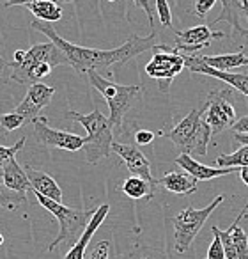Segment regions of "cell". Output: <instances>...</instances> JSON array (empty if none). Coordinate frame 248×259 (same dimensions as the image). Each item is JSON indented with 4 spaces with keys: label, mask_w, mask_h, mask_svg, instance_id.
Returning a JSON list of instances; mask_svg holds the SVG:
<instances>
[{
    "label": "cell",
    "mask_w": 248,
    "mask_h": 259,
    "mask_svg": "<svg viewBox=\"0 0 248 259\" xmlns=\"http://www.w3.org/2000/svg\"><path fill=\"white\" fill-rule=\"evenodd\" d=\"M108 211H110V206L108 204H101L100 208H96L90 222L87 224L85 231H83L82 236L76 240V243H73V247L68 250V254H66L64 259H83V254H85V248H87V245H89L90 238L94 236V233H96V231L100 229L101 224L105 222Z\"/></svg>",
    "instance_id": "cell-17"
},
{
    "label": "cell",
    "mask_w": 248,
    "mask_h": 259,
    "mask_svg": "<svg viewBox=\"0 0 248 259\" xmlns=\"http://www.w3.org/2000/svg\"><path fill=\"white\" fill-rule=\"evenodd\" d=\"M223 201H225V195H218V197L213 199L211 204H208L206 208L195 209V208H191V206H188V208L181 209V211L174 217L172 222H174V248H176V252H179V254L188 252V248L193 243L195 236H197L199 231L202 229L204 222Z\"/></svg>",
    "instance_id": "cell-7"
},
{
    "label": "cell",
    "mask_w": 248,
    "mask_h": 259,
    "mask_svg": "<svg viewBox=\"0 0 248 259\" xmlns=\"http://www.w3.org/2000/svg\"><path fill=\"white\" fill-rule=\"evenodd\" d=\"M158 135L169 139L176 148L181 149V153L206 156L208 144L211 141V128L202 119L201 110L193 108L170 132H158Z\"/></svg>",
    "instance_id": "cell-5"
},
{
    "label": "cell",
    "mask_w": 248,
    "mask_h": 259,
    "mask_svg": "<svg viewBox=\"0 0 248 259\" xmlns=\"http://www.w3.org/2000/svg\"><path fill=\"white\" fill-rule=\"evenodd\" d=\"M25 194H18L15 190H9L4 183L0 185V208L6 209H18L25 202Z\"/></svg>",
    "instance_id": "cell-25"
},
{
    "label": "cell",
    "mask_w": 248,
    "mask_h": 259,
    "mask_svg": "<svg viewBox=\"0 0 248 259\" xmlns=\"http://www.w3.org/2000/svg\"><path fill=\"white\" fill-rule=\"evenodd\" d=\"M6 137H8V132H6V130L0 126V141H4Z\"/></svg>",
    "instance_id": "cell-40"
},
{
    "label": "cell",
    "mask_w": 248,
    "mask_h": 259,
    "mask_svg": "<svg viewBox=\"0 0 248 259\" xmlns=\"http://www.w3.org/2000/svg\"><path fill=\"white\" fill-rule=\"evenodd\" d=\"M241 4H243V11H244V16H246V22H248V0H241ZM246 36H248V29H246Z\"/></svg>",
    "instance_id": "cell-39"
},
{
    "label": "cell",
    "mask_w": 248,
    "mask_h": 259,
    "mask_svg": "<svg viewBox=\"0 0 248 259\" xmlns=\"http://www.w3.org/2000/svg\"><path fill=\"white\" fill-rule=\"evenodd\" d=\"M225 34L211 30L208 25H197L186 30L176 32V50L184 52V55H195L201 48L209 47L211 39H223Z\"/></svg>",
    "instance_id": "cell-12"
},
{
    "label": "cell",
    "mask_w": 248,
    "mask_h": 259,
    "mask_svg": "<svg viewBox=\"0 0 248 259\" xmlns=\"http://www.w3.org/2000/svg\"><path fill=\"white\" fill-rule=\"evenodd\" d=\"M30 27L36 29L37 32L50 37L52 43L64 52L66 59H68V64L73 69H76L78 73L97 71L101 75V71H107L110 68H121V66L130 62L137 55L144 54L147 50H153L158 45L156 43V32H151L145 37L133 34L126 43H122L121 47L114 48V50H97V48H85L69 43L68 39L59 36L57 30L52 27V23L34 20L30 23Z\"/></svg>",
    "instance_id": "cell-1"
},
{
    "label": "cell",
    "mask_w": 248,
    "mask_h": 259,
    "mask_svg": "<svg viewBox=\"0 0 248 259\" xmlns=\"http://www.w3.org/2000/svg\"><path fill=\"white\" fill-rule=\"evenodd\" d=\"M121 190L130 199H135V201H138V199H147V201H151L153 195H155V192H153L155 187H153L149 181H145L144 178H138V176L126 178V180L122 181Z\"/></svg>",
    "instance_id": "cell-22"
},
{
    "label": "cell",
    "mask_w": 248,
    "mask_h": 259,
    "mask_svg": "<svg viewBox=\"0 0 248 259\" xmlns=\"http://www.w3.org/2000/svg\"><path fill=\"white\" fill-rule=\"evenodd\" d=\"M30 13L36 16V20H41V22L46 23H54L59 22L62 18V9L59 4L52 2V0H41V2H34V4L27 6Z\"/></svg>",
    "instance_id": "cell-23"
},
{
    "label": "cell",
    "mask_w": 248,
    "mask_h": 259,
    "mask_svg": "<svg viewBox=\"0 0 248 259\" xmlns=\"http://www.w3.org/2000/svg\"><path fill=\"white\" fill-rule=\"evenodd\" d=\"M218 167H248V146H243L237 151H234L232 155H220L216 158Z\"/></svg>",
    "instance_id": "cell-24"
},
{
    "label": "cell",
    "mask_w": 248,
    "mask_h": 259,
    "mask_svg": "<svg viewBox=\"0 0 248 259\" xmlns=\"http://www.w3.org/2000/svg\"><path fill=\"white\" fill-rule=\"evenodd\" d=\"M133 2L137 8H140L147 15L149 25L155 27V0H133Z\"/></svg>",
    "instance_id": "cell-31"
},
{
    "label": "cell",
    "mask_w": 248,
    "mask_h": 259,
    "mask_svg": "<svg viewBox=\"0 0 248 259\" xmlns=\"http://www.w3.org/2000/svg\"><path fill=\"white\" fill-rule=\"evenodd\" d=\"M206 259H225V250H223V245L218 236L213 238L211 245H209V248H208Z\"/></svg>",
    "instance_id": "cell-29"
},
{
    "label": "cell",
    "mask_w": 248,
    "mask_h": 259,
    "mask_svg": "<svg viewBox=\"0 0 248 259\" xmlns=\"http://www.w3.org/2000/svg\"><path fill=\"white\" fill-rule=\"evenodd\" d=\"M234 98H236V91L232 87L209 93L201 114L206 124L211 128V137H216L236 122L237 115L234 108Z\"/></svg>",
    "instance_id": "cell-8"
},
{
    "label": "cell",
    "mask_w": 248,
    "mask_h": 259,
    "mask_svg": "<svg viewBox=\"0 0 248 259\" xmlns=\"http://www.w3.org/2000/svg\"><path fill=\"white\" fill-rule=\"evenodd\" d=\"M68 64L64 52L54 43H39L25 52L22 62H11V78L18 83H36L52 73L55 66Z\"/></svg>",
    "instance_id": "cell-2"
},
{
    "label": "cell",
    "mask_w": 248,
    "mask_h": 259,
    "mask_svg": "<svg viewBox=\"0 0 248 259\" xmlns=\"http://www.w3.org/2000/svg\"><path fill=\"white\" fill-rule=\"evenodd\" d=\"M54 94H55V87L44 85V83H41V82L30 83L25 98H23L22 103L15 108V112L22 114L25 119L34 121V119L39 115V112L43 110L44 107L50 105Z\"/></svg>",
    "instance_id": "cell-14"
},
{
    "label": "cell",
    "mask_w": 248,
    "mask_h": 259,
    "mask_svg": "<svg viewBox=\"0 0 248 259\" xmlns=\"http://www.w3.org/2000/svg\"><path fill=\"white\" fill-rule=\"evenodd\" d=\"M2 183H4L9 190H15V192H18V194H27V192L32 188L25 169L20 167V163L16 162V156L6 163L4 172H2Z\"/></svg>",
    "instance_id": "cell-21"
},
{
    "label": "cell",
    "mask_w": 248,
    "mask_h": 259,
    "mask_svg": "<svg viewBox=\"0 0 248 259\" xmlns=\"http://www.w3.org/2000/svg\"><path fill=\"white\" fill-rule=\"evenodd\" d=\"M197 183L199 180H195L191 174H188L186 170H170L165 176H162L158 180V185H162L167 192L176 195H190L197 192Z\"/></svg>",
    "instance_id": "cell-18"
},
{
    "label": "cell",
    "mask_w": 248,
    "mask_h": 259,
    "mask_svg": "<svg viewBox=\"0 0 248 259\" xmlns=\"http://www.w3.org/2000/svg\"><path fill=\"white\" fill-rule=\"evenodd\" d=\"M23 57H25V50H16L13 54V62H22Z\"/></svg>",
    "instance_id": "cell-36"
},
{
    "label": "cell",
    "mask_w": 248,
    "mask_h": 259,
    "mask_svg": "<svg viewBox=\"0 0 248 259\" xmlns=\"http://www.w3.org/2000/svg\"><path fill=\"white\" fill-rule=\"evenodd\" d=\"M155 9H156V13H158L162 27L172 29V13H170L169 2H167V0H155Z\"/></svg>",
    "instance_id": "cell-28"
},
{
    "label": "cell",
    "mask_w": 248,
    "mask_h": 259,
    "mask_svg": "<svg viewBox=\"0 0 248 259\" xmlns=\"http://www.w3.org/2000/svg\"><path fill=\"white\" fill-rule=\"evenodd\" d=\"M184 68H188L193 73H201V75L215 76V78L229 83L234 91H237V93L248 96V75L246 73L218 71V69H213V68H209V66L202 64V62L199 61L197 55H184Z\"/></svg>",
    "instance_id": "cell-15"
},
{
    "label": "cell",
    "mask_w": 248,
    "mask_h": 259,
    "mask_svg": "<svg viewBox=\"0 0 248 259\" xmlns=\"http://www.w3.org/2000/svg\"><path fill=\"white\" fill-rule=\"evenodd\" d=\"M112 151L124 162V165L128 167L131 176L144 178V180L149 181L153 187H158V180H155L151 174V163H149V160L145 158V155L137 148V146L117 144V142H114V144H112Z\"/></svg>",
    "instance_id": "cell-13"
},
{
    "label": "cell",
    "mask_w": 248,
    "mask_h": 259,
    "mask_svg": "<svg viewBox=\"0 0 248 259\" xmlns=\"http://www.w3.org/2000/svg\"><path fill=\"white\" fill-rule=\"evenodd\" d=\"M218 0H193V13L201 18H204L209 11L216 6Z\"/></svg>",
    "instance_id": "cell-30"
},
{
    "label": "cell",
    "mask_w": 248,
    "mask_h": 259,
    "mask_svg": "<svg viewBox=\"0 0 248 259\" xmlns=\"http://www.w3.org/2000/svg\"><path fill=\"white\" fill-rule=\"evenodd\" d=\"M89 82L101 96L105 98L108 108H110V121L112 128H121L122 119L126 115V112L131 108L133 101L140 96L142 87L140 85H121L115 83L112 80L105 78L103 75H100L97 71H87Z\"/></svg>",
    "instance_id": "cell-6"
},
{
    "label": "cell",
    "mask_w": 248,
    "mask_h": 259,
    "mask_svg": "<svg viewBox=\"0 0 248 259\" xmlns=\"http://www.w3.org/2000/svg\"><path fill=\"white\" fill-rule=\"evenodd\" d=\"M108 250H110V241H100L90 252V259H108Z\"/></svg>",
    "instance_id": "cell-32"
},
{
    "label": "cell",
    "mask_w": 248,
    "mask_h": 259,
    "mask_svg": "<svg viewBox=\"0 0 248 259\" xmlns=\"http://www.w3.org/2000/svg\"><path fill=\"white\" fill-rule=\"evenodd\" d=\"M25 121L27 119L23 117L22 114H18V112H9V114L0 115V126H2L8 134L9 132H13V130H18Z\"/></svg>",
    "instance_id": "cell-27"
},
{
    "label": "cell",
    "mask_w": 248,
    "mask_h": 259,
    "mask_svg": "<svg viewBox=\"0 0 248 259\" xmlns=\"http://www.w3.org/2000/svg\"><path fill=\"white\" fill-rule=\"evenodd\" d=\"M2 4H4V8H11V6H30L34 4V2H41V0H0ZM52 2H55V4H61V2H73V0H52Z\"/></svg>",
    "instance_id": "cell-34"
},
{
    "label": "cell",
    "mask_w": 248,
    "mask_h": 259,
    "mask_svg": "<svg viewBox=\"0 0 248 259\" xmlns=\"http://www.w3.org/2000/svg\"><path fill=\"white\" fill-rule=\"evenodd\" d=\"M239 176H241V180L246 183V187H248V167H241L239 169Z\"/></svg>",
    "instance_id": "cell-38"
},
{
    "label": "cell",
    "mask_w": 248,
    "mask_h": 259,
    "mask_svg": "<svg viewBox=\"0 0 248 259\" xmlns=\"http://www.w3.org/2000/svg\"><path fill=\"white\" fill-rule=\"evenodd\" d=\"M66 117L76 121L87 130L85 144H83V155L90 165H96L103 158H108L114 144V132L108 117H105L97 108H94L90 114H78L75 110H69Z\"/></svg>",
    "instance_id": "cell-3"
},
{
    "label": "cell",
    "mask_w": 248,
    "mask_h": 259,
    "mask_svg": "<svg viewBox=\"0 0 248 259\" xmlns=\"http://www.w3.org/2000/svg\"><path fill=\"white\" fill-rule=\"evenodd\" d=\"M202 64L209 66L218 71H232L236 68L248 66V57L244 55L243 47L237 54H222V55H197Z\"/></svg>",
    "instance_id": "cell-20"
},
{
    "label": "cell",
    "mask_w": 248,
    "mask_h": 259,
    "mask_svg": "<svg viewBox=\"0 0 248 259\" xmlns=\"http://www.w3.org/2000/svg\"><path fill=\"white\" fill-rule=\"evenodd\" d=\"M246 213H248V202L227 231L218 229V226L211 227L213 236H218L220 241H222L223 250H225V259H248V234L239 226Z\"/></svg>",
    "instance_id": "cell-11"
},
{
    "label": "cell",
    "mask_w": 248,
    "mask_h": 259,
    "mask_svg": "<svg viewBox=\"0 0 248 259\" xmlns=\"http://www.w3.org/2000/svg\"><path fill=\"white\" fill-rule=\"evenodd\" d=\"M34 137L41 146L46 148H57L64 151H78L85 144V137H80L76 134L62 132V130H54L48 126L46 117H36L32 121Z\"/></svg>",
    "instance_id": "cell-10"
},
{
    "label": "cell",
    "mask_w": 248,
    "mask_h": 259,
    "mask_svg": "<svg viewBox=\"0 0 248 259\" xmlns=\"http://www.w3.org/2000/svg\"><path fill=\"white\" fill-rule=\"evenodd\" d=\"M9 68V62H6V59L0 55V78H2V75H4V71Z\"/></svg>",
    "instance_id": "cell-37"
},
{
    "label": "cell",
    "mask_w": 248,
    "mask_h": 259,
    "mask_svg": "<svg viewBox=\"0 0 248 259\" xmlns=\"http://www.w3.org/2000/svg\"><path fill=\"white\" fill-rule=\"evenodd\" d=\"M176 163L181 167L183 170H186L188 174L195 178L199 181H209L215 180V178H222V176H229L232 172H239L237 167H208L199 163L197 160H193L190 155L186 153H181L176 158Z\"/></svg>",
    "instance_id": "cell-16"
},
{
    "label": "cell",
    "mask_w": 248,
    "mask_h": 259,
    "mask_svg": "<svg viewBox=\"0 0 248 259\" xmlns=\"http://www.w3.org/2000/svg\"><path fill=\"white\" fill-rule=\"evenodd\" d=\"M25 172H27V176H29L30 187H32L30 190L37 192V194L44 195V197L52 199V201L62 202V190L57 185V181H55L50 174L34 169V167H30V165L25 167Z\"/></svg>",
    "instance_id": "cell-19"
},
{
    "label": "cell",
    "mask_w": 248,
    "mask_h": 259,
    "mask_svg": "<svg viewBox=\"0 0 248 259\" xmlns=\"http://www.w3.org/2000/svg\"><path fill=\"white\" fill-rule=\"evenodd\" d=\"M25 146V137H22L15 146H0V180H2V172H4L6 163L11 158H15L18 155V151H22Z\"/></svg>",
    "instance_id": "cell-26"
},
{
    "label": "cell",
    "mask_w": 248,
    "mask_h": 259,
    "mask_svg": "<svg viewBox=\"0 0 248 259\" xmlns=\"http://www.w3.org/2000/svg\"><path fill=\"white\" fill-rule=\"evenodd\" d=\"M4 243V236H2V234H0V245Z\"/></svg>",
    "instance_id": "cell-41"
},
{
    "label": "cell",
    "mask_w": 248,
    "mask_h": 259,
    "mask_svg": "<svg viewBox=\"0 0 248 259\" xmlns=\"http://www.w3.org/2000/svg\"><path fill=\"white\" fill-rule=\"evenodd\" d=\"M234 134H246L248 135V115H243L239 117L236 122L232 124Z\"/></svg>",
    "instance_id": "cell-35"
},
{
    "label": "cell",
    "mask_w": 248,
    "mask_h": 259,
    "mask_svg": "<svg viewBox=\"0 0 248 259\" xmlns=\"http://www.w3.org/2000/svg\"><path fill=\"white\" fill-rule=\"evenodd\" d=\"M155 137L156 135L153 134V132H149V130H138L137 134H135V144L137 146H149V144H153Z\"/></svg>",
    "instance_id": "cell-33"
},
{
    "label": "cell",
    "mask_w": 248,
    "mask_h": 259,
    "mask_svg": "<svg viewBox=\"0 0 248 259\" xmlns=\"http://www.w3.org/2000/svg\"><path fill=\"white\" fill-rule=\"evenodd\" d=\"M153 52L151 61L145 64V73L151 78L160 80L163 91H169L172 80L184 69V54L167 45H156Z\"/></svg>",
    "instance_id": "cell-9"
},
{
    "label": "cell",
    "mask_w": 248,
    "mask_h": 259,
    "mask_svg": "<svg viewBox=\"0 0 248 259\" xmlns=\"http://www.w3.org/2000/svg\"><path fill=\"white\" fill-rule=\"evenodd\" d=\"M32 194H34V197L37 199V202L55 217V220L59 222V227H61L57 238L48 245V252H54L55 248L62 243H76V240L82 236V233L85 231L87 224L90 222V219H92L96 209L68 208V206H64L62 202L52 201V199L44 197V195L37 194V192H34V190H32Z\"/></svg>",
    "instance_id": "cell-4"
}]
</instances>
